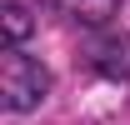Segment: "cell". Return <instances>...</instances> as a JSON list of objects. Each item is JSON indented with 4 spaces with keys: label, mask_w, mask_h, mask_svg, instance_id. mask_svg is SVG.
Masks as SVG:
<instances>
[{
    "label": "cell",
    "mask_w": 130,
    "mask_h": 125,
    "mask_svg": "<svg viewBox=\"0 0 130 125\" xmlns=\"http://www.w3.org/2000/svg\"><path fill=\"white\" fill-rule=\"evenodd\" d=\"M50 10H60L65 20H75L85 30H105L115 15H120V0H45Z\"/></svg>",
    "instance_id": "cell-3"
},
{
    "label": "cell",
    "mask_w": 130,
    "mask_h": 125,
    "mask_svg": "<svg viewBox=\"0 0 130 125\" xmlns=\"http://www.w3.org/2000/svg\"><path fill=\"white\" fill-rule=\"evenodd\" d=\"M85 65L100 70V75H110V80H125L130 75V40L125 35H105L95 45H85Z\"/></svg>",
    "instance_id": "cell-2"
},
{
    "label": "cell",
    "mask_w": 130,
    "mask_h": 125,
    "mask_svg": "<svg viewBox=\"0 0 130 125\" xmlns=\"http://www.w3.org/2000/svg\"><path fill=\"white\" fill-rule=\"evenodd\" d=\"M0 30H5V50H20V40L35 30V10L20 5V0H5L0 5Z\"/></svg>",
    "instance_id": "cell-4"
},
{
    "label": "cell",
    "mask_w": 130,
    "mask_h": 125,
    "mask_svg": "<svg viewBox=\"0 0 130 125\" xmlns=\"http://www.w3.org/2000/svg\"><path fill=\"white\" fill-rule=\"evenodd\" d=\"M50 70L35 55H25V50H5V60H0V100H5V110L10 115H25V110H35L40 100L50 95Z\"/></svg>",
    "instance_id": "cell-1"
}]
</instances>
